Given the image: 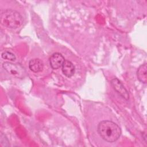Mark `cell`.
<instances>
[{"mask_svg": "<svg viewBox=\"0 0 147 147\" xmlns=\"http://www.w3.org/2000/svg\"><path fill=\"white\" fill-rule=\"evenodd\" d=\"M111 84L114 89L123 98L128 100L129 98V93L127 90L125 88L121 82L117 78H114L111 81Z\"/></svg>", "mask_w": 147, "mask_h": 147, "instance_id": "obj_4", "label": "cell"}, {"mask_svg": "<svg viewBox=\"0 0 147 147\" xmlns=\"http://www.w3.org/2000/svg\"><path fill=\"white\" fill-rule=\"evenodd\" d=\"M1 24L7 28L16 29L19 28L23 23V18L21 15L16 10L6 9L1 12Z\"/></svg>", "mask_w": 147, "mask_h": 147, "instance_id": "obj_2", "label": "cell"}, {"mask_svg": "<svg viewBox=\"0 0 147 147\" xmlns=\"http://www.w3.org/2000/svg\"><path fill=\"white\" fill-rule=\"evenodd\" d=\"M29 68L33 72H39L42 71L44 68L43 62L39 59H33L29 63Z\"/></svg>", "mask_w": 147, "mask_h": 147, "instance_id": "obj_7", "label": "cell"}, {"mask_svg": "<svg viewBox=\"0 0 147 147\" xmlns=\"http://www.w3.org/2000/svg\"><path fill=\"white\" fill-rule=\"evenodd\" d=\"M6 143L9 145L8 141H7V138L5 137V135H3L2 133H1V144L2 146H6Z\"/></svg>", "mask_w": 147, "mask_h": 147, "instance_id": "obj_10", "label": "cell"}, {"mask_svg": "<svg viewBox=\"0 0 147 147\" xmlns=\"http://www.w3.org/2000/svg\"><path fill=\"white\" fill-rule=\"evenodd\" d=\"M98 132L104 140L113 142L119 138L121 130L119 126L114 122L105 120L98 124Z\"/></svg>", "mask_w": 147, "mask_h": 147, "instance_id": "obj_1", "label": "cell"}, {"mask_svg": "<svg viewBox=\"0 0 147 147\" xmlns=\"http://www.w3.org/2000/svg\"><path fill=\"white\" fill-rule=\"evenodd\" d=\"M3 68L9 74L18 78H22L26 75L24 68L19 64H13L10 62H4L2 64Z\"/></svg>", "mask_w": 147, "mask_h": 147, "instance_id": "obj_3", "label": "cell"}, {"mask_svg": "<svg viewBox=\"0 0 147 147\" xmlns=\"http://www.w3.org/2000/svg\"><path fill=\"white\" fill-rule=\"evenodd\" d=\"M1 56L3 59L8 60L10 61H14L16 59L15 55L10 51H4L2 52Z\"/></svg>", "mask_w": 147, "mask_h": 147, "instance_id": "obj_9", "label": "cell"}, {"mask_svg": "<svg viewBox=\"0 0 147 147\" xmlns=\"http://www.w3.org/2000/svg\"><path fill=\"white\" fill-rule=\"evenodd\" d=\"M75 66L72 62L68 60H65L62 65V72L63 74L68 78L72 77L75 73Z\"/></svg>", "mask_w": 147, "mask_h": 147, "instance_id": "obj_6", "label": "cell"}, {"mask_svg": "<svg viewBox=\"0 0 147 147\" xmlns=\"http://www.w3.org/2000/svg\"><path fill=\"white\" fill-rule=\"evenodd\" d=\"M137 75L138 80L143 83H146L147 82V65L146 63L140 66L137 72Z\"/></svg>", "mask_w": 147, "mask_h": 147, "instance_id": "obj_8", "label": "cell"}, {"mask_svg": "<svg viewBox=\"0 0 147 147\" xmlns=\"http://www.w3.org/2000/svg\"><path fill=\"white\" fill-rule=\"evenodd\" d=\"M65 61L63 56L58 52L53 53L49 59L50 65L52 69H56L62 67Z\"/></svg>", "mask_w": 147, "mask_h": 147, "instance_id": "obj_5", "label": "cell"}]
</instances>
